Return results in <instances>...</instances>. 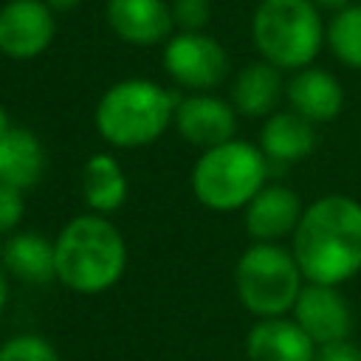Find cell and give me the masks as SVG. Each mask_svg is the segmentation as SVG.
Here are the masks:
<instances>
[{
  "instance_id": "18",
  "label": "cell",
  "mask_w": 361,
  "mask_h": 361,
  "mask_svg": "<svg viewBox=\"0 0 361 361\" xmlns=\"http://www.w3.org/2000/svg\"><path fill=\"white\" fill-rule=\"evenodd\" d=\"M42 172H45L42 141L25 127H11L0 138V183L25 192L39 183Z\"/></svg>"
},
{
  "instance_id": "14",
  "label": "cell",
  "mask_w": 361,
  "mask_h": 361,
  "mask_svg": "<svg viewBox=\"0 0 361 361\" xmlns=\"http://www.w3.org/2000/svg\"><path fill=\"white\" fill-rule=\"evenodd\" d=\"M313 338L288 316L257 319L245 336L248 361H313Z\"/></svg>"
},
{
  "instance_id": "8",
  "label": "cell",
  "mask_w": 361,
  "mask_h": 361,
  "mask_svg": "<svg viewBox=\"0 0 361 361\" xmlns=\"http://www.w3.org/2000/svg\"><path fill=\"white\" fill-rule=\"evenodd\" d=\"M56 14L45 0H6L0 6V54L17 62L34 59L51 48Z\"/></svg>"
},
{
  "instance_id": "6",
  "label": "cell",
  "mask_w": 361,
  "mask_h": 361,
  "mask_svg": "<svg viewBox=\"0 0 361 361\" xmlns=\"http://www.w3.org/2000/svg\"><path fill=\"white\" fill-rule=\"evenodd\" d=\"M305 276L290 254L279 243L248 245L234 265V288L245 310L259 319L290 313Z\"/></svg>"
},
{
  "instance_id": "10",
  "label": "cell",
  "mask_w": 361,
  "mask_h": 361,
  "mask_svg": "<svg viewBox=\"0 0 361 361\" xmlns=\"http://www.w3.org/2000/svg\"><path fill=\"white\" fill-rule=\"evenodd\" d=\"M175 130L183 141L209 149L226 144L237 133V110L231 102L212 93H189L175 104Z\"/></svg>"
},
{
  "instance_id": "3",
  "label": "cell",
  "mask_w": 361,
  "mask_h": 361,
  "mask_svg": "<svg viewBox=\"0 0 361 361\" xmlns=\"http://www.w3.org/2000/svg\"><path fill=\"white\" fill-rule=\"evenodd\" d=\"M178 99L152 79H121L110 85L93 110L96 133L121 149H138L158 141L175 118Z\"/></svg>"
},
{
  "instance_id": "12",
  "label": "cell",
  "mask_w": 361,
  "mask_h": 361,
  "mask_svg": "<svg viewBox=\"0 0 361 361\" xmlns=\"http://www.w3.org/2000/svg\"><path fill=\"white\" fill-rule=\"evenodd\" d=\"M243 212L245 228L254 243H279L282 237H290L296 231L305 206L290 186L265 183Z\"/></svg>"
},
{
  "instance_id": "27",
  "label": "cell",
  "mask_w": 361,
  "mask_h": 361,
  "mask_svg": "<svg viewBox=\"0 0 361 361\" xmlns=\"http://www.w3.org/2000/svg\"><path fill=\"white\" fill-rule=\"evenodd\" d=\"M319 11L322 8H330V11H338V8H344V6H350V0H310Z\"/></svg>"
},
{
  "instance_id": "21",
  "label": "cell",
  "mask_w": 361,
  "mask_h": 361,
  "mask_svg": "<svg viewBox=\"0 0 361 361\" xmlns=\"http://www.w3.org/2000/svg\"><path fill=\"white\" fill-rule=\"evenodd\" d=\"M0 361H59V353L45 336L20 333L0 344Z\"/></svg>"
},
{
  "instance_id": "28",
  "label": "cell",
  "mask_w": 361,
  "mask_h": 361,
  "mask_svg": "<svg viewBox=\"0 0 361 361\" xmlns=\"http://www.w3.org/2000/svg\"><path fill=\"white\" fill-rule=\"evenodd\" d=\"M11 127H14V124H11V118H8V113H6V107L0 104V138H3V135H6V133H8Z\"/></svg>"
},
{
  "instance_id": "9",
  "label": "cell",
  "mask_w": 361,
  "mask_h": 361,
  "mask_svg": "<svg viewBox=\"0 0 361 361\" xmlns=\"http://www.w3.org/2000/svg\"><path fill=\"white\" fill-rule=\"evenodd\" d=\"M290 319L313 338V344L350 338L353 330V307L336 285L305 282L290 307Z\"/></svg>"
},
{
  "instance_id": "20",
  "label": "cell",
  "mask_w": 361,
  "mask_h": 361,
  "mask_svg": "<svg viewBox=\"0 0 361 361\" xmlns=\"http://www.w3.org/2000/svg\"><path fill=\"white\" fill-rule=\"evenodd\" d=\"M324 42L341 65L361 71V3H350L333 11L324 31Z\"/></svg>"
},
{
  "instance_id": "22",
  "label": "cell",
  "mask_w": 361,
  "mask_h": 361,
  "mask_svg": "<svg viewBox=\"0 0 361 361\" xmlns=\"http://www.w3.org/2000/svg\"><path fill=\"white\" fill-rule=\"evenodd\" d=\"M169 6L180 31H203L212 20V0H172Z\"/></svg>"
},
{
  "instance_id": "24",
  "label": "cell",
  "mask_w": 361,
  "mask_h": 361,
  "mask_svg": "<svg viewBox=\"0 0 361 361\" xmlns=\"http://www.w3.org/2000/svg\"><path fill=\"white\" fill-rule=\"evenodd\" d=\"M313 361H361V347L353 344L350 338L327 341V344H316V355H313Z\"/></svg>"
},
{
  "instance_id": "26",
  "label": "cell",
  "mask_w": 361,
  "mask_h": 361,
  "mask_svg": "<svg viewBox=\"0 0 361 361\" xmlns=\"http://www.w3.org/2000/svg\"><path fill=\"white\" fill-rule=\"evenodd\" d=\"M6 305H8V274L0 265V313L6 310Z\"/></svg>"
},
{
  "instance_id": "25",
  "label": "cell",
  "mask_w": 361,
  "mask_h": 361,
  "mask_svg": "<svg viewBox=\"0 0 361 361\" xmlns=\"http://www.w3.org/2000/svg\"><path fill=\"white\" fill-rule=\"evenodd\" d=\"M48 6H51V11L54 14H62V11H71V8H76L82 0H45Z\"/></svg>"
},
{
  "instance_id": "17",
  "label": "cell",
  "mask_w": 361,
  "mask_h": 361,
  "mask_svg": "<svg viewBox=\"0 0 361 361\" xmlns=\"http://www.w3.org/2000/svg\"><path fill=\"white\" fill-rule=\"evenodd\" d=\"M285 93V82H282V71L274 68L265 59L248 62L237 79L231 82V104L240 116L248 118H268L271 113H276V104Z\"/></svg>"
},
{
  "instance_id": "23",
  "label": "cell",
  "mask_w": 361,
  "mask_h": 361,
  "mask_svg": "<svg viewBox=\"0 0 361 361\" xmlns=\"http://www.w3.org/2000/svg\"><path fill=\"white\" fill-rule=\"evenodd\" d=\"M25 214V197L14 186L0 183V237H8L17 231L20 220Z\"/></svg>"
},
{
  "instance_id": "7",
  "label": "cell",
  "mask_w": 361,
  "mask_h": 361,
  "mask_svg": "<svg viewBox=\"0 0 361 361\" xmlns=\"http://www.w3.org/2000/svg\"><path fill=\"white\" fill-rule=\"evenodd\" d=\"M164 71L180 87L209 93L228 76V54L206 31H178L164 42Z\"/></svg>"
},
{
  "instance_id": "5",
  "label": "cell",
  "mask_w": 361,
  "mask_h": 361,
  "mask_svg": "<svg viewBox=\"0 0 361 361\" xmlns=\"http://www.w3.org/2000/svg\"><path fill=\"white\" fill-rule=\"evenodd\" d=\"M268 158L251 141L209 147L192 166V192L212 212L245 209L268 180Z\"/></svg>"
},
{
  "instance_id": "4",
  "label": "cell",
  "mask_w": 361,
  "mask_h": 361,
  "mask_svg": "<svg viewBox=\"0 0 361 361\" xmlns=\"http://www.w3.org/2000/svg\"><path fill=\"white\" fill-rule=\"evenodd\" d=\"M324 20L310 0H259L251 14V39L259 59L279 71L313 65L324 45Z\"/></svg>"
},
{
  "instance_id": "16",
  "label": "cell",
  "mask_w": 361,
  "mask_h": 361,
  "mask_svg": "<svg viewBox=\"0 0 361 361\" xmlns=\"http://www.w3.org/2000/svg\"><path fill=\"white\" fill-rule=\"evenodd\" d=\"M0 265L8 276L28 282V285H45L56 279V257H54V240L37 234V231H14L6 237L0 248Z\"/></svg>"
},
{
  "instance_id": "13",
  "label": "cell",
  "mask_w": 361,
  "mask_h": 361,
  "mask_svg": "<svg viewBox=\"0 0 361 361\" xmlns=\"http://www.w3.org/2000/svg\"><path fill=\"white\" fill-rule=\"evenodd\" d=\"M285 99L293 113L307 118L310 124L333 121L344 107V87L341 82L324 68H302L285 85Z\"/></svg>"
},
{
  "instance_id": "2",
  "label": "cell",
  "mask_w": 361,
  "mask_h": 361,
  "mask_svg": "<svg viewBox=\"0 0 361 361\" xmlns=\"http://www.w3.org/2000/svg\"><path fill=\"white\" fill-rule=\"evenodd\" d=\"M56 279L82 296L113 288L127 268L124 234L107 220V214H76L54 240Z\"/></svg>"
},
{
  "instance_id": "15",
  "label": "cell",
  "mask_w": 361,
  "mask_h": 361,
  "mask_svg": "<svg viewBox=\"0 0 361 361\" xmlns=\"http://www.w3.org/2000/svg\"><path fill=\"white\" fill-rule=\"evenodd\" d=\"M268 164H299L316 147V124L293 110H276L262 121L259 144Z\"/></svg>"
},
{
  "instance_id": "11",
  "label": "cell",
  "mask_w": 361,
  "mask_h": 361,
  "mask_svg": "<svg viewBox=\"0 0 361 361\" xmlns=\"http://www.w3.org/2000/svg\"><path fill=\"white\" fill-rule=\"evenodd\" d=\"M110 31L130 45H158L172 37L175 20L166 0H107Z\"/></svg>"
},
{
  "instance_id": "19",
  "label": "cell",
  "mask_w": 361,
  "mask_h": 361,
  "mask_svg": "<svg viewBox=\"0 0 361 361\" xmlns=\"http://www.w3.org/2000/svg\"><path fill=\"white\" fill-rule=\"evenodd\" d=\"M82 197L96 214H110L127 200V175L116 155L96 152L85 161L79 175Z\"/></svg>"
},
{
  "instance_id": "1",
  "label": "cell",
  "mask_w": 361,
  "mask_h": 361,
  "mask_svg": "<svg viewBox=\"0 0 361 361\" xmlns=\"http://www.w3.org/2000/svg\"><path fill=\"white\" fill-rule=\"evenodd\" d=\"M290 254L316 285H344L361 271V203L350 195H324L305 206Z\"/></svg>"
}]
</instances>
